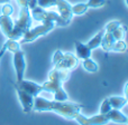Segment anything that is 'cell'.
I'll list each match as a JSON object with an SVG mask.
<instances>
[{
  "label": "cell",
  "instance_id": "8fae6325",
  "mask_svg": "<svg viewBox=\"0 0 128 125\" xmlns=\"http://www.w3.org/2000/svg\"><path fill=\"white\" fill-rule=\"evenodd\" d=\"M55 6L58 7V15L65 20L68 24L72 20V10H71V4L65 0H55Z\"/></svg>",
  "mask_w": 128,
  "mask_h": 125
},
{
  "label": "cell",
  "instance_id": "ba28073f",
  "mask_svg": "<svg viewBox=\"0 0 128 125\" xmlns=\"http://www.w3.org/2000/svg\"><path fill=\"white\" fill-rule=\"evenodd\" d=\"M79 65V59L75 55H73L72 53H63V57L61 59V62L55 65V68H60V69H66V70H72L74 68L78 67Z\"/></svg>",
  "mask_w": 128,
  "mask_h": 125
},
{
  "label": "cell",
  "instance_id": "ac0fdd59",
  "mask_svg": "<svg viewBox=\"0 0 128 125\" xmlns=\"http://www.w3.org/2000/svg\"><path fill=\"white\" fill-rule=\"evenodd\" d=\"M104 29L100 30L99 33H98L97 35L94 36V37H92V39H90L88 42H86V46H88L89 48L91 49V50H93V49L100 47V45H101L102 37H104Z\"/></svg>",
  "mask_w": 128,
  "mask_h": 125
},
{
  "label": "cell",
  "instance_id": "d6986e66",
  "mask_svg": "<svg viewBox=\"0 0 128 125\" xmlns=\"http://www.w3.org/2000/svg\"><path fill=\"white\" fill-rule=\"evenodd\" d=\"M88 6L86 2H81V3H76L74 6H71V10H72V15H76V16H81L88 11Z\"/></svg>",
  "mask_w": 128,
  "mask_h": 125
},
{
  "label": "cell",
  "instance_id": "7c38bea8",
  "mask_svg": "<svg viewBox=\"0 0 128 125\" xmlns=\"http://www.w3.org/2000/svg\"><path fill=\"white\" fill-rule=\"evenodd\" d=\"M74 47H75V56L78 57V59H86L90 58L91 56V49L86 46V44L79 42V40H74Z\"/></svg>",
  "mask_w": 128,
  "mask_h": 125
},
{
  "label": "cell",
  "instance_id": "e0dca14e",
  "mask_svg": "<svg viewBox=\"0 0 128 125\" xmlns=\"http://www.w3.org/2000/svg\"><path fill=\"white\" fill-rule=\"evenodd\" d=\"M109 104H110L111 108L115 110H120L122 107H124L127 104V97H122V96H111L108 97Z\"/></svg>",
  "mask_w": 128,
  "mask_h": 125
},
{
  "label": "cell",
  "instance_id": "9c48e42d",
  "mask_svg": "<svg viewBox=\"0 0 128 125\" xmlns=\"http://www.w3.org/2000/svg\"><path fill=\"white\" fill-rule=\"evenodd\" d=\"M16 93L18 95V98H19V102L22 103V111L24 113L28 114L32 110H33V105H34V96H32L29 93L25 92V90L18 88L17 86H15Z\"/></svg>",
  "mask_w": 128,
  "mask_h": 125
},
{
  "label": "cell",
  "instance_id": "52a82bcc",
  "mask_svg": "<svg viewBox=\"0 0 128 125\" xmlns=\"http://www.w3.org/2000/svg\"><path fill=\"white\" fill-rule=\"evenodd\" d=\"M14 67L16 70V77L17 82H20L24 79V73L26 68V63H25V53L19 49L18 51L14 53Z\"/></svg>",
  "mask_w": 128,
  "mask_h": 125
},
{
  "label": "cell",
  "instance_id": "d6a6232c",
  "mask_svg": "<svg viewBox=\"0 0 128 125\" xmlns=\"http://www.w3.org/2000/svg\"><path fill=\"white\" fill-rule=\"evenodd\" d=\"M10 0H0V4H2V3H7V2H9Z\"/></svg>",
  "mask_w": 128,
  "mask_h": 125
},
{
  "label": "cell",
  "instance_id": "4dcf8cb0",
  "mask_svg": "<svg viewBox=\"0 0 128 125\" xmlns=\"http://www.w3.org/2000/svg\"><path fill=\"white\" fill-rule=\"evenodd\" d=\"M17 2L20 6V8L22 7H27V0H17Z\"/></svg>",
  "mask_w": 128,
  "mask_h": 125
},
{
  "label": "cell",
  "instance_id": "2e32d148",
  "mask_svg": "<svg viewBox=\"0 0 128 125\" xmlns=\"http://www.w3.org/2000/svg\"><path fill=\"white\" fill-rule=\"evenodd\" d=\"M116 42H117V40L114 38L112 34L109 33V31H104L100 46L102 47V49H104L106 53H110V51L112 50V47H114V45H115Z\"/></svg>",
  "mask_w": 128,
  "mask_h": 125
},
{
  "label": "cell",
  "instance_id": "7a4b0ae2",
  "mask_svg": "<svg viewBox=\"0 0 128 125\" xmlns=\"http://www.w3.org/2000/svg\"><path fill=\"white\" fill-rule=\"evenodd\" d=\"M32 22H33V18L30 16V10L28 9V7H22L19 18L14 22V28L8 35V39L19 40L24 36V34L32 27Z\"/></svg>",
  "mask_w": 128,
  "mask_h": 125
},
{
  "label": "cell",
  "instance_id": "30bf717a",
  "mask_svg": "<svg viewBox=\"0 0 128 125\" xmlns=\"http://www.w3.org/2000/svg\"><path fill=\"white\" fill-rule=\"evenodd\" d=\"M14 86H17L18 88L25 90V92L29 93L32 96H38L40 92H43L42 89V85L37 83H34V82L30 81H25V79H22L20 82H17V84H14Z\"/></svg>",
  "mask_w": 128,
  "mask_h": 125
},
{
  "label": "cell",
  "instance_id": "f546056e",
  "mask_svg": "<svg viewBox=\"0 0 128 125\" xmlns=\"http://www.w3.org/2000/svg\"><path fill=\"white\" fill-rule=\"evenodd\" d=\"M27 7H28L29 10L37 7V0H27Z\"/></svg>",
  "mask_w": 128,
  "mask_h": 125
},
{
  "label": "cell",
  "instance_id": "4fadbf2b",
  "mask_svg": "<svg viewBox=\"0 0 128 125\" xmlns=\"http://www.w3.org/2000/svg\"><path fill=\"white\" fill-rule=\"evenodd\" d=\"M107 116L109 119V122H114V123L117 124H128V117H126V115L122 114L119 110H115V108H111L108 113H107Z\"/></svg>",
  "mask_w": 128,
  "mask_h": 125
},
{
  "label": "cell",
  "instance_id": "4316f807",
  "mask_svg": "<svg viewBox=\"0 0 128 125\" xmlns=\"http://www.w3.org/2000/svg\"><path fill=\"white\" fill-rule=\"evenodd\" d=\"M110 110H111V106H110V104H109L108 98H106L102 102L101 106H100V114H107Z\"/></svg>",
  "mask_w": 128,
  "mask_h": 125
},
{
  "label": "cell",
  "instance_id": "44dd1931",
  "mask_svg": "<svg viewBox=\"0 0 128 125\" xmlns=\"http://www.w3.org/2000/svg\"><path fill=\"white\" fill-rule=\"evenodd\" d=\"M4 45H6V48L7 50H9L10 53H16V51H18L20 49V42H18V40H12V39H8L6 42H4Z\"/></svg>",
  "mask_w": 128,
  "mask_h": 125
},
{
  "label": "cell",
  "instance_id": "83f0119b",
  "mask_svg": "<svg viewBox=\"0 0 128 125\" xmlns=\"http://www.w3.org/2000/svg\"><path fill=\"white\" fill-rule=\"evenodd\" d=\"M2 13L1 15H4V16H11L14 12V8L11 4H9L8 2L7 3H4V6H2V9H1Z\"/></svg>",
  "mask_w": 128,
  "mask_h": 125
},
{
  "label": "cell",
  "instance_id": "8992f818",
  "mask_svg": "<svg viewBox=\"0 0 128 125\" xmlns=\"http://www.w3.org/2000/svg\"><path fill=\"white\" fill-rule=\"evenodd\" d=\"M74 120L80 125H107L109 123L107 114H98L92 117H86L79 112L75 114Z\"/></svg>",
  "mask_w": 128,
  "mask_h": 125
},
{
  "label": "cell",
  "instance_id": "277c9868",
  "mask_svg": "<svg viewBox=\"0 0 128 125\" xmlns=\"http://www.w3.org/2000/svg\"><path fill=\"white\" fill-rule=\"evenodd\" d=\"M30 16L34 20H37V21H53L54 24L58 25V26H68V25L58 13L54 12V11H47L38 6L30 10Z\"/></svg>",
  "mask_w": 128,
  "mask_h": 125
},
{
  "label": "cell",
  "instance_id": "f1b7e54d",
  "mask_svg": "<svg viewBox=\"0 0 128 125\" xmlns=\"http://www.w3.org/2000/svg\"><path fill=\"white\" fill-rule=\"evenodd\" d=\"M62 57H63V51H61L60 49H58V50L54 53L53 58H52V63H53V65H54V66L58 65V64L61 62Z\"/></svg>",
  "mask_w": 128,
  "mask_h": 125
},
{
  "label": "cell",
  "instance_id": "3957f363",
  "mask_svg": "<svg viewBox=\"0 0 128 125\" xmlns=\"http://www.w3.org/2000/svg\"><path fill=\"white\" fill-rule=\"evenodd\" d=\"M55 27V24L53 21H44L42 25L36 26L34 28H29L26 33L24 34L22 38H20V44H28V42H33L40 36L47 35L50 31H52Z\"/></svg>",
  "mask_w": 128,
  "mask_h": 125
},
{
  "label": "cell",
  "instance_id": "9a60e30c",
  "mask_svg": "<svg viewBox=\"0 0 128 125\" xmlns=\"http://www.w3.org/2000/svg\"><path fill=\"white\" fill-rule=\"evenodd\" d=\"M68 77H70V70L60 69V68H55V67L48 74V79H51V81H60L62 83L65 82Z\"/></svg>",
  "mask_w": 128,
  "mask_h": 125
},
{
  "label": "cell",
  "instance_id": "cb8c5ba5",
  "mask_svg": "<svg viewBox=\"0 0 128 125\" xmlns=\"http://www.w3.org/2000/svg\"><path fill=\"white\" fill-rule=\"evenodd\" d=\"M88 8H101L107 3V0H88L86 2Z\"/></svg>",
  "mask_w": 128,
  "mask_h": 125
},
{
  "label": "cell",
  "instance_id": "484cf974",
  "mask_svg": "<svg viewBox=\"0 0 128 125\" xmlns=\"http://www.w3.org/2000/svg\"><path fill=\"white\" fill-rule=\"evenodd\" d=\"M120 25H122V22H120L119 20H114V21H110V22H108V24L106 25V27H104V31H109V33H111V31L115 30L117 27H119Z\"/></svg>",
  "mask_w": 128,
  "mask_h": 125
},
{
  "label": "cell",
  "instance_id": "7402d4cb",
  "mask_svg": "<svg viewBox=\"0 0 128 125\" xmlns=\"http://www.w3.org/2000/svg\"><path fill=\"white\" fill-rule=\"evenodd\" d=\"M126 30H127L126 26H122V25H120L115 30L111 31V34H112L114 38H115L116 40H122L125 37V34H126Z\"/></svg>",
  "mask_w": 128,
  "mask_h": 125
},
{
  "label": "cell",
  "instance_id": "1f68e13d",
  "mask_svg": "<svg viewBox=\"0 0 128 125\" xmlns=\"http://www.w3.org/2000/svg\"><path fill=\"white\" fill-rule=\"evenodd\" d=\"M7 51V48H6V45H4L2 46V48L0 49V60H1V58H2V56L4 55V53Z\"/></svg>",
  "mask_w": 128,
  "mask_h": 125
},
{
  "label": "cell",
  "instance_id": "ffe728a7",
  "mask_svg": "<svg viewBox=\"0 0 128 125\" xmlns=\"http://www.w3.org/2000/svg\"><path fill=\"white\" fill-rule=\"evenodd\" d=\"M83 62V68L86 70V72L89 73H97L98 72V64L94 62V60H92L91 58H86V59H83L82 60Z\"/></svg>",
  "mask_w": 128,
  "mask_h": 125
},
{
  "label": "cell",
  "instance_id": "5b68a950",
  "mask_svg": "<svg viewBox=\"0 0 128 125\" xmlns=\"http://www.w3.org/2000/svg\"><path fill=\"white\" fill-rule=\"evenodd\" d=\"M62 85H63V83L60 81H51V79H47V82L42 84V89L45 90V92L53 93L54 101L65 102L68 99V96L65 93V90L63 89Z\"/></svg>",
  "mask_w": 128,
  "mask_h": 125
},
{
  "label": "cell",
  "instance_id": "6da1fadb",
  "mask_svg": "<svg viewBox=\"0 0 128 125\" xmlns=\"http://www.w3.org/2000/svg\"><path fill=\"white\" fill-rule=\"evenodd\" d=\"M81 108H83V105L68 101H48L40 96L34 97L33 110L35 112H53L68 120H74L75 114L79 113Z\"/></svg>",
  "mask_w": 128,
  "mask_h": 125
},
{
  "label": "cell",
  "instance_id": "603a6c76",
  "mask_svg": "<svg viewBox=\"0 0 128 125\" xmlns=\"http://www.w3.org/2000/svg\"><path fill=\"white\" fill-rule=\"evenodd\" d=\"M127 50V44L124 40H117L115 42L111 51H116V53H125Z\"/></svg>",
  "mask_w": 128,
  "mask_h": 125
},
{
  "label": "cell",
  "instance_id": "d4e9b609",
  "mask_svg": "<svg viewBox=\"0 0 128 125\" xmlns=\"http://www.w3.org/2000/svg\"><path fill=\"white\" fill-rule=\"evenodd\" d=\"M37 6L43 9H47L55 6V0H37Z\"/></svg>",
  "mask_w": 128,
  "mask_h": 125
},
{
  "label": "cell",
  "instance_id": "5bb4252c",
  "mask_svg": "<svg viewBox=\"0 0 128 125\" xmlns=\"http://www.w3.org/2000/svg\"><path fill=\"white\" fill-rule=\"evenodd\" d=\"M14 28V20L11 19V16H4L0 15V29H1L2 34L6 37L11 33Z\"/></svg>",
  "mask_w": 128,
  "mask_h": 125
}]
</instances>
